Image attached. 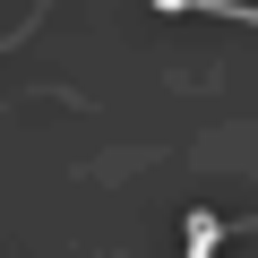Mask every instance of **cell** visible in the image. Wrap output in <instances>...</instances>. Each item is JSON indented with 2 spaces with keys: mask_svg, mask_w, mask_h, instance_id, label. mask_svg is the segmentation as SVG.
Here are the masks:
<instances>
[{
  "mask_svg": "<svg viewBox=\"0 0 258 258\" xmlns=\"http://www.w3.org/2000/svg\"><path fill=\"white\" fill-rule=\"evenodd\" d=\"M215 241H224V224L198 207V215H189V258H215Z\"/></svg>",
  "mask_w": 258,
  "mask_h": 258,
  "instance_id": "6da1fadb",
  "label": "cell"
}]
</instances>
